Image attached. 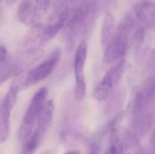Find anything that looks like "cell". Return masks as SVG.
I'll return each mask as SVG.
<instances>
[{"label":"cell","instance_id":"obj_1","mask_svg":"<svg viewBox=\"0 0 155 154\" xmlns=\"http://www.w3.org/2000/svg\"><path fill=\"white\" fill-rule=\"evenodd\" d=\"M132 124L139 133H145L155 115V77H149L137 90L132 103Z\"/></svg>","mask_w":155,"mask_h":154},{"label":"cell","instance_id":"obj_2","mask_svg":"<svg viewBox=\"0 0 155 154\" xmlns=\"http://www.w3.org/2000/svg\"><path fill=\"white\" fill-rule=\"evenodd\" d=\"M105 4L106 0H85L79 4L73 12H70L64 25L67 40L72 42L80 34L86 31L94 24Z\"/></svg>","mask_w":155,"mask_h":154},{"label":"cell","instance_id":"obj_3","mask_svg":"<svg viewBox=\"0 0 155 154\" xmlns=\"http://www.w3.org/2000/svg\"><path fill=\"white\" fill-rule=\"evenodd\" d=\"M136 24L137 22L132 14H128L123 18L111 39L105 45L104 54L105 64L112 67L124 61V58L127 52L131 35Z\"/></svg>","mask_w":155,"mask_h":154},{"label":"cell","instance_id":"obj_4","mask_svg":"<svg viewBox=\"0 0 155 154\" xmlns=\"http://www.w3.org/2000/svg\"><path fill=\"white\" fill-rule=\"evenodd\" d=\"M61 54V49L55 48L41 64L28 71L26 74L17 76L12 84L17 86L21 91L40 83L53 73L59 63Z\"/></svg>","mask_w":155,"mask_h":154},{"label":"cell","instance_id":"obj_5","mask_svg":"<svg viewBox=\"0 0 155 154\" xmlns=\"http://www.w3.org/2000/svg\"><path fill=\"white\" fill-rule=\"evenodd\" d=\"M47 89L43 87L39 89L32 97L30 104L25 113L19 129V138L23 141L26 140L35 129V125L41 111L45 103Z\"/></svg>","mask_w":155,"mask_h":154},{"label":"cell","instance_id":"obj_6","mask_svg":"<svg viewBox=\"0 0 155 154\" xmlns=\"http://www.w3.org/2000/svg\"><path fill=\"white\" fill-rule=\"evenodd\" d=\"M88 46L85 40H81L77 45L74 60V71L75 78L74 85V98L77 101H81L86 94V82L84 76V66L87 58Z\"/></svg>","mask_w":155,"mask_h":154},{"label":"cell","instance_id":"obj_7","mask_svg":"<svg viewBox=\"0 0 155 154\" xmlns=\"http://www.w3.org/2000/svg\"><path fill=\"white\" fill-rule=\"evenodd\" d=\"M20 90L15 84H11L8 92L4 96L0 104V144L5 143L9 136L11 131L10 116L12 110L17 101Z\"/></svg>","mask_w":155,"mask_h":154},{"label":"cell","instance_id":"obj_8","mask_svg":"<svg viewBox=\"0 0 155 154\" xmlns=\"http://www.w3.org/2000/svg\"><path fill=\"white\" fill-rule=\"evenodd\" d=\"M124 70V61L119 63L118 64L112 66L106 72L102 80L98 83L93 92V97L99 102L106 100L113 91L114 90L116 84L121 79Z\"/></svg>","mask_w":155,"mask_h":154},{"label":"cell","instance_id":"obj_9","mask_svg":"<svg viewBox=\"0 0 155 154\" xmlns=\"http://www.w3.org/2000/svg\"><path fill=\"white\" fill-rule=\"evenodd\" d=\"M118 154H143L142 144L136 133L123 128L116 134V143H114Z\"/></svg>","mask_w":155,"mask_h":154},{"label":"cell","instance_id":"obj_10","mask_svg":"<svg viewBox=\"0 0 155 154\" xmlns=\"http://www.w3.org/2000/svg\"><path fill=\"white\" fill-rule=\"evenodd\" d=\"M132 15L142 26L155 29V3L142 2L136 4Z\"/></svg>","mask_w":155,"mask_h":154},{"label":"cell","instance_id":"obj_11","mask_svg":"<svg viewBox=\"0 0 155 154\" xmlns=\"http://www.w3.org/2000/svg\"><path fill=\"white\" fill-rule=\"evenodd\" d=\"M54 103L53 100H48L45 102L41 113L38 117L36 127L35 131L40 135L42 139H45L47 134L54 119Z\"/></svg>","mask_w":155,"mask_h":154},{"label":"cell","instance_id":"obj_12","mask_svg":"<svg viewBox=\"0 0 155 154\" xmlns=\"http://www.w3.org/2000/svg\"><path fill=\"white\" fill-rule=\"evenodd\" d=\"M16 19L21 24L35 27L39 25V20L35 15V0H22L16 9Z\"/></svg>","mask_w":155,"mask_h":154},{"label":"cell","instance_id":"obj_13","mask_svg":"<svg viewBox=\"0 0 155 154\" xmlns=\"http://www.w3.org/2000/svg\"><path fill=\"white\" fill-rule=\"evenodd\" d=\"M114 16L112 13L106 12L104 16L102 32H101V41L103 45H106L112 35L114 34Z\"/></svg>","mask_w":155,"mask_h":154},{"label":"cell","instance_id":"obj_14","mask_svg":"<svg viewBox=\"0 0 155 154\" xmlns=\"http://www.w3.org/2000/svg\"><path fill=\"white\" fill-rule=\"evenodd\" d=\"M44 139H42L40 135L34 130L33 133L26 140L24 141L21 149V154H34L41 145Z\"/></svg>","mask_w":155,"mask_h":154},{"label":"cell","instance_id":"obj_15","mask_svg":"<svg viewBox=\"0 0 155 154\" xmlns=\"http://www.w3.org/2000/svg\"><path fill=\"white\" fill-rule=\"evenodd\" d=\"M50 1L51 0H35V15L39 21L47 13L50 7Z\"/></svg>","mask_w":155,"mask_h":154},{"label":"cell","instance_id":"obj_16","mask_svg":"<svg viewBox=\"0 0 155 154\" xmlns=\"http://www.w3.org/2000/svg\"><path fill=\"white\" fill-rule=\"evenodd\" d=\"M8 60H9V58H8L7 50L5 49V46L0 45V67L3 66Z\"/></svg>","mask_w":155,"mask_h":154},{"label":"cell","instance_id":"obj_17","mask_svg":"<svg viewBox=\"0 0 155 154\" xmlns=\"http://www.w3.org/2000/svg\"><path fill=\"white\" fill-rule=\"evenodd\" d=\"M104 154H118L117 152V148L114 144H111L105 151Z\"/></svg>","mask_w":155,"mask_h":154},{"label":"cell","instance_id":"obj_18","mask_svg":"<svg viewBox=\"0 0 155 154\" xmlns=\"http://www.w3.org/2000/svg\"><path fill=\"white\" fill-rule=\"evenodd\" d=\"M151 144L155 147V130L153 131V133H152V136H151Z\"/></svg>","mask_w":155,"mask_h":154},{"label":"cell","instance_id":"obj_19","mask_svg":"<svg viewBox=\"0 0 155 154\" xmlns=\"http://www.w3.org/2000/svg\"><path fill=\"white\" fill-rule=\"evenodd\" d=\"M18 0H6V2H7V4L9 5H14L15 3H16Z\"/></svg>","mask_w":155,"mask_h":154},{"label":"cell","instance_id":"obj_20","mask_svg":"<svg viewBox=\"0 0 155 154\" xmlns=\"http://www.w3.org/2000/svg\"><path fill=\"white\" fill-rule=\"evenodd\" d=\"M64 154H79V152H77V151H69V152H65Z\"/></svg>","mask_w":155,"mask_h":154},{"label":"cell","instance_id":"obj_21","mask_svg":"<svg viewBox=\"0 0 155 154\" xmlns=\"http://www.w3.org/2000/svg\"><path fill=\"white\" fill-rule=\"evenodd\" d=\"M1 1H2V0H0V2H1Z\"/></svg>","mask_w":155,"mask_h":154},{"label":"cell","instance_id":"obj_22","mask_svg":"<svg viewBox=\"0 0 155 154\" xmlns=\"http://www.w3.org/2000/svg\"><path fill=\"white\" fill-rule=\"evenodd\" d=\"M43 154H46V153H43Z\"/></svg>","mask_w":155,"mask_h":154}]
</instances>
